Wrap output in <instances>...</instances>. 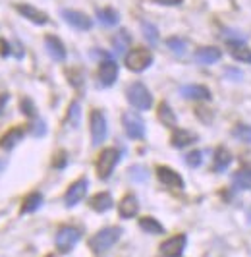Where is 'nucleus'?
Masks as SVG:
<instances>
[{
	"mask_svg": "<svg viewBox=\"0 0 251 257\" xmlns=\"http://www.w3.org/2000/svg\"><path fill=\"white\" fill-rule=\"evenodd\" d=\"M126 99H128V103L132 104L134 108H138V110H149L151 106H153V95L147 89V85L141 83V81H134V83L128 85Z\"/></svg>",
	"mask_w": 251,
	"mask_h": 257,
	"instance_id": "obj_1",
	"label": "nucleus"
},
{
	"mask_svg": "<svg viewBox=\"0 0 251 257\" xmlns=\"http://www.w3.org/2000/svg\"><path fill=\"white\" fill-rule=\"evenodd\" d=\"M122 236V228L120 226H108V228H102L99 230L91 240H89V247L95 251V253H102L106 249H110Z\"/></svg>",
	"mask_w": 251,
	"mask_h": 257,
	"instance_id": "obj_2",
	"label": "nucleus"
},
{
	"mask_svg": "<svg viewBox=\"0 0 251 257\" xmlns=\"http://www.w3.org/2000/svg\"><path fill=\"white\" fill-rule=\"evenodd\" d=\"M124 62L130 72H136V74L145 72L153 64V52L147 47H136V49L126 52Z\"/></svg>",
	"mask_w": 251,
	"mask_h": 257,
	"instance_id": "obj_3",
	"label": "nucleus"
},
{
	"mask_svg": "<svg viewBox=\"0 0 251 257\" xmlns=\"http://www.w3.org/2000/svg\"><path fill=\"white\" fill-rule=\"evenodd\" d=\"M89 128H91V143L93 147H99L100 143L106 140L108 134V126H106V116L102 110L95 108L89 114Z\"/></svg>",
	"mask_w": 251,
	"mask_h": 257,
	"instance_id": "obj_4",
	"label": "nucleus"
},
{
	"mask_svg": "<svg viewBox=\"0 0 251 257\" xmlns=\"http://www.w3.org/2000/svg\"><path fill=\"white\" fill-rule=\"evenodd\" d=\"M120 161V151L114 149V147H106L102 149V153L97 159V176L100 180H108L110 174L114 172V168Z\"/></svg>",
	"mask_w": 251,
	"mask_h": 257,
	"instance_id": "obj_5",
	"label": "nucleus"
},
{
	"mask_svg": "<svg viewBox=\"0 0 251 257\" xmlns=\"http://www.w3.org/2000/svg\"><path fill=\"white\" fill-rule=\"evenodd\" d=\"M79 238H81V232L77 230V228H74V226H62L60 230L56 232V238H54L56 249L60 253H70L74 249V245L79 242Z\"/></svg>",
	"mask_w": 251,
	"mask_h": 257,
	"instance_id": "obj_6",
	"label": "nucleus"
},
{
	"mask_svg": "<svg viewBox=\"0 0 251 257\" xmlns=\"http://www.w3.org/2000/svg\"><path fill=\"white\" fill-rule=\"evenodd\" d=\"M122 126H124L126 136L130 140H143L145 138V122L136 112H130V110L124 112L122 114Z\"/></svg>",
	"mask_w": 251,
	"mask_h": 257,
	"instance_id": "obj_7",
	"label": "nucleus"
},
{
	"mask_svg": "<svg viewBox=\"0 0 251 257\" xmlns=\"http://www.w3.org/2000/svg\"><path fill=\"white\" fill-rule=\"evenodd\" d=\"M87 190H89L87 178H79V180H75L74 184L68 188L66 195H64V203H66V207H75L79 201H83V197L87 195Z\"/></svg>",
	"mask_w": 251,
	"mask_h": 257,
	"instance_id": "obj_8",
	"label": "nucleus"
},
{
	"mask_svg": "<svg viewBox=\"0 0 251 257\" xmlns=\"http://www.w3.org/2000/svg\"><path fill=\"white\" fill-rule=\"evenodd\" d=\"M186 244H188L186 234H176V236L164 240L161 244V253L164 257H182L184 249H186Z\"/></svg>",
	"mask_w": 251,
	"mask_h": 257,
	"instance_id": "obj_9",
	"label": "nucleus"
},
{
	"mask_svg": "<svg viewBox=\"0 0 251 257\" xmlns=\"http://www.w3.org/2000/svg\"><path fill=\"white\" fill-rule=\"evenodd\" d=\"M62 18L64 22L68 24V26L75 27V29H79V31H89L91 27H93V20L89 18L87 14L79 12V10H62Z\"/></svg>",
	"mask_w": 251,
	"mask_h": 257,
	"instance_id": "obj_10",
	"label": "nucleus"
},
{
	"mask_svg": "<svg viewBox=\"0 0 251 257\" xmlns=\"http://www.w3.org/2000/svg\"><path fill=\"white\" fill-rule=\"evenodd\" d=\"M116 79H118V64L112 58H104L99 66V81L104 87H110Z\"/></svg>",
	"mask_w": 251,
	"mask_h": 257,
	"instance_id": "obj_11",
	"label": "nucleus"
},
{
	"mask_svg": "<svg viewBox=\"0 0 251 257\" xmlns=\"http://www.w3.org/2000/svg\"><path fill=\"white\" fill-rule=\"evenodd\" d=\"M157 176H159V180L163 182L166 188H174V190H182L184 188V178L170 167H159L157 168Z\"/></svg>",
	"mask_w": 251,
	"mask_h": 257,
	"instance_id": "obj_12",
	"label": "nucleus"
},
{
	"mask_svg": "<svg viewBox=\"0 0 251 257\" xmlns=\"http://www.w3.org/2000/svg\"><path fill=\"white\" fill-rule=\"evenodd\" d=\"M16 10L22 14L25 20H29L31 24H35V26H45L49 22V16L43 12V10H37L31 4H18Z\"/></svg>",
	"mask_w": 251,
	"mask_h": 257,
	"instance_id": "obj_13",
	"label": "nucleus"
},
{
	"mask_svg": "<svg viewBox=\"0 0 251 257\" xmlns=\"http://www.w3.org/2000/svg\"><path fill=\"white\" fill-rule=\"evenodd\" d=\"M226 47H228L230 56H232L236 62L251 64V49L245 45V43H241V41H228Z\"/></svg>",
	"mask_w": 251,
	"mask_h": 257,
	"instance_id": "obj_14",
	"label": "nucleus"
},
{
	"mask_svg": "<svg viewBox=\"0 0 251 257\" xmlns=\"http://www.w3.org/2000/svg\"><path fill=\"white\" fill-rule=\"evenodd\" d=\"M139 211V201L134 193H128L122 197V201L118 203V213L122 219H134Z\"/></svg>",
	"mask_w": 251,
	"mask_h": 257,
	"instance_id": "obj_15",
	"label": "nucleus"
},
{
	"mask_svg": "<svg viewBox=\"0 0 251 257\" xmlns=\"http://www.w3.org/2000/svg\"><path fill=\"white\" fill-rule=\"evenodd\" d=\"M45 47H47V52L56 62H64L66 60V47H64V43L56 35H47L45 37Z\"/></svg>",
	"mask_w": 251,
	"mask_h": 257,
	"instance_id": "obj_16",
	"label": "nucleus"
},
{
	"mask_svg": "<svg viewBox=\"0 0 251 257\" xmlns=\"http://www.w3.org/2000/svg\"><path fill=\"white\" fill-rule=\"evenodd\" d=\"M182 97L191 99V101H209L211 99V91L207 89L205 85L191 83V85H184L182 87Z\"/></svg>",
	"mask_w": 251,
	"mask_h": 257,
	"instance_id": "obj_17",
	"label": "nucleus"
},
{
	"mask_svg": "<svg viewBox=\"0 0 251 257\" xmlns=\"http://www.w3.org/2000/svg\"><path fill=\"white\" fill-rule=\"evenodd\" d=\"M222 56V51L218 47H199L195 51V60L201 64H214Z\"/></svg>",
	"mask_w": 251,
	"mask_h": 257,
	"instance_id": "obj_18",
	"label": "nucleus"
},
{
	"mask_svg": "<svg viewBox=\"0 0 251 257\" xmlns=\"http://www.w3.org/2000/svg\"><path fill=\"white\" fill-rule=\"evenodd\" d=\"M89 205L93 211H97V213H106L108 209H112L114 201H112V195L108 192H100L97 195H93L91 197V201H89Z\"/></svg>",
	"mask_w": 251,
	"mask_h": 257,
	"instance_id": "obj_19",
	"label": "nucleus"
},
{
	"mask_svg": "<svg viewBox=\"0 0 251 257\" xmlns=\"http://www.w3.org/2000/svg\"><path fill=\"white\" fill-rule=\"evenodd\" d=\"M24 140V130L22 128H12L8 130L2 138H0V147L4 149V151H10V149H14L18 143Z\"/></svg>",
	"mask_w": 251,
	"mask_h": 257,
	"instance_id": "obj_20",
	"label": "nucleus"
},
{
	"mask_svg": "<svg viewBox=\"0 0 251 257\" xmlns=\"http://www.w3.org/2000/svg\"><path fill=\"white\" fill-rule=\"evenodd\" d=\"M197 142V136L195 134H191L189 130H176L174 134H172V145H174L176 149H184V147H188L191 143Z\"/></svg>",
	"mask_w": 251,
	"mask_h": 257,
	"instance_id": "obj_21",
	"label": "nucleus"
},
{
	"mask_svg": "<svg viewBox=\"0 0 251 257\" xmlns=\"http://www.w3.org/2000/svg\"><path fill=\"white\" fill-rule=\"evenodd\" d=\"M230 163H232V155H230V151H228L226 147H216L214 157H213L214 170H216V172H224L226 168L230 167Z\"/></svg>",
	"mask_w": 251,
	"mask_h": 257,
	"instance_id": "obj_22",
	"label": "nucleus"
},
{
	"mask_svg": "<svg viewBox=\"0 0 251 257\" xmlns=\"http://www.w3.org/2000/svg\"><path fill=\"white\" fill-rule=\"evenodd\" d=\"M132 45V35L128 33V29H120V31H116V35L112 37V47L114 51L118 52V54H124L128 51V47Z\"/></svg>",
	"mask_w": 251,
	"mask_h": 257,
	"instance_id": "obj_23",
	"label": "nucleus"
},
{
	"mask_svg": "<svg viewBox=\"0 0 251 257\" xmlns=\"http://www.w3.org/2000/svg\"><path fill=\"white\" fill-rule=\"evenodd\" d=\"M43 205V195L39 192H33L29 193L27 197L24 199V203H22V209H20V213L22 215H27V213H35L39 207Z\"/></svg>",
	"mask_w": 251,
	"mask_h": 257,
	"instance_id": "obj_24",
	"label": "nucleus"
},
{
	"mask_svg": "<svg viewBox=\"0 0 251 257\" xmlns=\"http://www.w3.org/2000/svg\"><path fill=\"white\" fill-rule=\"evenodd\" d=\"M159 120L163 122L166 128H176L178 124V118H176L174 110L170 108L168 103H161L159 104Z\"/></svg>",
	"mask_w": 251,
	"mask_h": 257,
	"instance_id": "obj_25",
	"label": "nucleus"
},
{
	"mask_svg": "<svg viewBox=\"0 0 251 257\" xmlns=\"http://www.w3.org/2000/svg\"><path fill=\"white\" fill-rule=\"evenodd\" d=\"M139 228L143 232H147V234H163L164 232L163 224L157 219H153V217H143V219H139Z\"/></svg>",
	"mask_w": 251,
	"mask_h": 257,
	"instance_id": "obj_26",
	"label": "nucleus"
},
{
	"mask_svg": "<svg viewBox=\"0 0 251 257\" xmlns=\"http://www.w3.org/2000/svg\"><path fill=\"white\" fill-rule=\"evenodd\" d=\"M234 186L238 188V190H251V170H239L234 174Z\"/></svg>",
	"mask_w": 251,
	"mask_h": 257,
	"instance_id": "obj_27",
	"label": "nucleus"
},
{
	"mask_svg": "<svg viewBox=\"0 0 251 257\" xmlns=\"http://www.w3.org/2000/svg\"><path fill=\"white\" fill-rule=\"evenodd\" d=\"M97 16L104 26H116L118 24V12L114 8H100V10H97Z\"/></svg>",
	"mask_w": 251,
	"mask_h": 257,
	"instance_id": "obj_28",
	"label": "nucleus"
},
{
	"mask_svg": "<svg viewBox=\"0 0 251 257\" xmlns=\"http://www.w3.org/2000/svg\"><path fill=\"white\" fill-rule=\"evenodd\" d=\"M166 47L174 52V54H180V56L186 54V51H188V43L180 37H168L166 39Z\"/></svg>",
	"mask_w": 251,
	"mask_h": 257,
	"instance_id": "obj_29",
	"label": "nucleus"
},
{
	"mask_svg": "<svg viewBox=\"0 0 251 257\" xmlns=\"http://www.w3.org/2000/svg\"><path fill=\"white\" fill-rule=\"evenodd\" d=\"M232 136L243 143H251V126L249 124H238L232 130Z\"/></svg>",
	"mask_w": 251,
	"mask_h": 257,
	"instance_id": "obj_30",
	"label": "nucleus"
},
{
	"mask_svg": "<svg viewBox=\"0 0 251 257\" xmlns=\"http://www.w3.org/2000/svg\"><path fill=\"white\" fill-rule=\"evenodd\" d=\"M79 118H81V108H79V103L74 101L68 108V124L72 128H77L79 126Z\"/></svg>",
	"mask_w": 251,
	"mask_h": 257,
	"instance_id": "obj_31",
	"label": "nucleus"
},
{
	"mask_svg": "<svg viewBox=\"0 0 251 257\" xmlns=\"http://www.w3.org/2000/svg\"><path fill=\"white\" fill-rule=\"evenodd\" d=\"M141 27H143V35H145V39H149V43L155 45V43L159 41V31H157V27L153 26V24H149V22H143Z\"/></svg>",
	"mask_w": 251,
	"mask_h": 257,
	"instance_id": "obj_32",
	"label": "nucleus"
},
{
	"mask_svg": "<svg viewBox=\"0 0 251 257\" xmlns=\"http://www.w3.org/2000/svg\"><path fill=\"white\" fill-rule=\"evenodd\" d=\"M20 110H22L25 116H29V118H33V116L37 114V110H35V104H33V101H31V99H27V97H24V99L20 101Z\"/></svg>",
	"mask_w": 251,
	"mask_h": 257,
	"instance_id": "obj_33",
	"label": "nucleus"
},
{
	"mask_svg": "<svg viewBox=\"0 0 251 257\" xmlns=\"http://www.w3.org/2000/svg\"><path fill=\"white\" fill-rule=\"evenodd\" d=\"M186 163H188L191 168L201 167V163H203V153H201V151H191V153L186 155Z\"/></svg>",
	"mask_w": 251,
	"mask_h": 257,
	"instance_id": "obj_34",
	"label": "nucleus"
},
{
	"mask_svg": "<svg viewBox=\"0 0 251 257\" xmlns=\"http://www.w3.org/2000/svg\"><path fill=\"white\" fill-rule=\"evenodd\" d=\"M45 132H47V128H45V122H43V120H39V122H35V124L31 126V134L37 136V138L39 136H43Z\"/></svg>",
	"mask_w": 251,
	"mask_h": 257,
	"instance_id": "obj_35",
	"label": "nucleus"
},
{
	"mask_svg": "<svg viewBox=\"0 0 251 257\" xmlns=\"http://www.w3.org/2000/svg\"><path fill=\"white\" fill-rule=\"evenodd\" d=\"M10 54V43L0 39V56H8Z\"/></svg>",
	"mask_w": 251,
	"mask_h": 257,
	"instance_id": "obj_36",
	"label": "nucleus"
},
{
	"mask_svg": "<svg viewBox=\"0 0 251 257\" xmlns=\"http://www.w3.org/2000/svg\"><path fill=\"white\" fill-rule=\"evenodd\" d=\"M155 4H161V6H180L184 0H153Z\"/></svg>",
	"mask_w": 251,
	"mask_h": 257,
	"instance_id": "obj_37",
	"label": "nucleus"
},
{
	"mask_svg": "<svg viewBox=\"0 0 251 257\" xmlns=\"http://www.w3.org/2000/svg\"><path fill=\"white\" fill-rule=\"evenodd\" d=\"M64 165H66V153H64V151H60V153H58V159L54 161V167L62 168Z\"/></svg>",
	"mask_w": 251,
	"mask_h": 257,
	"instance_id": "obj_38",
	"label": "nucleus"
},
{
	"mask_svg": "<svg viewBox=\"0 0 251 257\" xmlns=\"http://www.w3.org/2000/svg\"><path fill=\"white\" fill-rule=\"evenodd\" d=\"M8 99H10L8 93H2V95H0V112H2V106H4V103H6Z\"/></svg>",
	"mask_w": 251,
	"mask_h": 257,
	"instance_id": "obj_39",
	"label": "nucleus"
}]
</instances>
